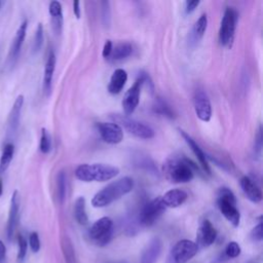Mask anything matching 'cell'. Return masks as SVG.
Masks as SVG:
<instances>
[{
  "mask_svg": "<svg viewBox=\"0 0 263 263\" xmlns=\"http://www.w3.org/2000/svg\"><path fill=\"white\" fill-rule=\"evenodd\" d=\"M134 181L130 177H124L116 180L102 190L97 192L92 199V204L95 208H104L109 206L113 201L120 199L124 195L132 191Z\"/></svg>",
  "mask_w": 263,
  "mask_h": 263,
  "instance_id": "cell-1",
  "label": "cell"
},
{
  "mask_svg": "<svg viewBox=\"0 0 263 263\" xmlns=\"http://www.w3.org/2000/svg\"><path fill=\"white\" fill-rule=\"evenodd\" d=\"M119 174V168L104 164H84L75 170L76 178L83 182H105L113 179Z\"/></svg>",
  "mask_w": 263,
  "mask_h": 263,
  "instance_id": "cell-2",
  "label": "cell"
},
{
  "mask_svg": "<svg viewBox=\"0 0 263 263\" xmlns=\"http://www.w3.org/2000/svg\"><path fill=\"white\" fill-rule=\"evenodd\" d=\"M192 169L197 170L196 166L190 160L185 157H172L164 165L166 176L173 183L190 182L194 177Z\"/></svg>",
  "mask_w": 263,
  "mask_h": 263,
  "instance_id": "cell-3",
  "label": "cell"
},
{
  "mask_svg": "<svg viewBox=\"0 0 263 263\" xmlns=\"http://www.w3.org/2000/svg\"><path fill=\"white\" fill-rule=\"evenodd\" d=\"M217 204L226 220L235 227H238L241 222V214L237 208V198L233 192L226 187L221 188L218 192Z\"/></svg>",
  "mask_w": 263,
  "mask_h": 263,
  "instance_id": "cell-4",
  "label": "cell"
},
{
  "mask_svg": "<svg viewBox=\"0 0 263 263\" xmlns=\"http://www.w3.org/2000/svg\"><path fill=\"white\" fill-rule=\"evenodd\" d=\"M110 118L113 120L114 124L123 127L127 132L133 136L140 139H151L154 137V131L147 125L131 119L128 115L112 114Z\"/></svg>",
  "mask_w": 263,
  "mask_h": 263,
  "instance_id": "cell-5",
  "label": "cell"
},
{
  "mask_svg": "<svg viewBox=\"0 0 263 263\" xmlns=\"http://www.w3.org/2000/svg\"><path fill=\"white\" fill-rule=\"evenodd\" d=\"M113 236V222L109 217H103L97 220L89 231L91 241L99 247L106 246Z\"/></svg>",
  "mask_w": 263,
  "mask_h": 263,
  "instance_id": "cell-6",
  "label": "cell"
},
{
  "mask_svg": "<svg viewBox=\"0 0 263 263\" xmlns=\"http://www.w3.org/2000/svg\"><path fill=\"white\" fill-rule=\"evenodd\" d=\"M238 17H239L238 12L235 9L227 8L225 10L221 21L220 30H219V41L221 45L223 46L231 45L233 41V37H235Z\"/></svg>",
  "mask_w": 263,
  "mask_h": 263,
  "instance_id": "cell-7",
  "label": "cell"
},
{
  "mask_svg": "<svg viewBox=\"0 0 263 263\" xmlns=\"http://www.w3.org/2000/svg\"><path fill=\"white\" fill-rule=\"evenodd\" d=\"M197 250L196 243L189 240H181L173 247L167 263H186L196 255Z\"/></svg>",
  "mask_w": 263,
  "mask_h": 263,
  "instance_id": "cell-8",
  "label": "cell"
},
{
  "mask_svg": "<svg viewBox=\"0 0 263 263\" xmlns=\"http://www.w3.org/2000/svg\"><path fill=\"white\" fill-rule=\"evenodd\" d=\"M165 211L166 206L163 202L162 196H159L146 203L143 207L139 215V222L143 226H152L165 213Z\"/></svg>",
  "mask_w": 263,
  "mask_h": 263,
  "instance_id": "cell-9",
  "label": "cell"
},
{
  "mask_svg": "<svg viewBox=\"0 0 263 263\" xmlns=\"http://www.w3.org/2000/svg\"><path fill=\"white\" fill-rule=\"evenodd\" d=\"M143 84H144V78H143V75L141 72L139 74L137 80L135 81V83L130 87L124 96L122 104H123L124 111L128 116L131 115L136 110V108L139 104L141 87Z\"/></svg>",
  "mask_w": 263,
  "mask_h": 263,
  "instance_id": "cell-10",
  "label": "cell"
},
{
  "mask_svg": "<svg viewBox=\"0 0 263 263\" xmlns=\"http://www.w3.org/2000/svg\"><path fill=\"white\" fill-rule=\"evenodd\" d=\"M193 106L197 118L202 122H209L212 118L211 101L203 90H196L193 96Z\"/></svg>",
  "mask_w": 263,
  "mask_h": 263,
  "instance_id": "cell-11",
  "label": "cell"
},
{
  "mask_svg": "<svg viewBox=\"0 0 263 263\" xmlns=\"http://www.w3.org/2000/svg\"><path fill=\"white\" fill-rule=\"evenodd\" d=\"M97 129L104 142L108 144H119L124 139L123 129L114 123H98Z\"/></svg>",
  "mask_w": 263,
  "mask_h": 263,
  "instance_id": "cell-12",
  "label": "cell"
},
{
  "mask_svg": "<svg viewBox=\"0 0 263 263\" xmlns=\"http://www.w3.org/2000/svg\"><path fill=\"white\" fill-rule=\"evenodd\" d=\"M19 218H20V195L18 190H15L11 199V208H10L8 225H7V235L9 241H12V239L14 238L15 231L19 223Z\"/></svg>",
  "mask_w": 263,
  "mask_h": 263,
  "instance_id": "cell-13",
  "label": "cell"
},
{
  "mask_svg": "<svg viewBox=\"0 0 263 263\" xmlns=\"http://www.w3.org/2000/svg\"><path fill=\"white\" fill-rule=\"evenodd\" d=\"M27 27H28V22L27 20H25L20 27L18 28V30L16 32L15 38L13 40L11 49H10V54H9V63L11 66L15 65L16 62L18 61V58L20 56L25 37H26V33H27Z\"/></svg>",
  "mask_w": 263,
  "mask_h": 263,
  "instance_id": "cell-14",
  "label": "cell"
},
{
  "mask_svg": "<svg viewBox=\"0 0 263 263\" xmlns=\"http://www.w3.org/2000/svg\"><path fill=\"white\" fill-rule=\"evenodd\" d=\"M163 250L162 241L159 238L152 239L144 248L140 256V263H155Z\"/></svg>",
  "mask_w": 263,
  "mask_h": 263,
  "instance_id": "cell-15",
  "label": "cell"
},
{
  "mask_svg": "<svg viewBox=\"0 0 263 263\" xmlns=\"http://www.w3.org/2000/svg\"><path fill=\"white\" fill-rule=\"evenodd\" d=\"M217 239V230L209 220H203L197 233L198 243L202 247L211 246Z\"/></svg>",
  "mask_w": 263,
  "mask_h": 263,
  "instance_id": "cell-16",
  "label": "cell"
},
{
  "mask_svg": "<svg viewBox=\"0 0 263 263\" xmlns=\"http://www.w3.org/2000/svg\"><path fill=\"white\" fill-rule=\"evenodd\" d=\"M162 199L166 208H178L186 201L187 193L182 189H172L166 192Z\"/></svg>",
  "mask_w": 263,
  "mask_h": 263,
  "instance_id": "cell-17",
  "label": "cell"
},
{
  "mask_svg": "<svg viewBox=\"0 0 263 263\" xmlns=\"http://www.w3.org/2000/svg\"><path fill=\"white\" fill-rule=\"evenodd\" d=\"M180 134L182 135V137L184 138V140L186 141V143L188 144V146L190 147V149L192 150V152L194 153V155L196 156V159L198 160L199 164L201 165L203 171L206 172L207 174H211V169H210V166L208 164V160H207V156L206 154L203 153V151L201 150V148L199 147V145L187 134L185 133L183 130H180Z\"/></svg>",
  "mask_w": 263,
  "mask_h": 263,
  "instance_id": "cell-18",
  "label": "cell"
},
{
  "mask_svg": "<svg viewBox=\"0 0 263 263\" xmlns=\"http://www.w3.org/2000/svg\"><path fill=\"white\" fill-rule=\"evenodd\" d=\"M241 187L247 196L253 202H260L262 200V191L260 187L249 177L245 176L241 179Z\"/></svg>",
  "mask_w": 263,
  "mask_h": 263,
  "instance_id": "cell-19",
  "label": "cell"
},
{
  "mask_svg": "<svg viewBox=\"0 0 263 263\" xmlns=\"http://www.w3.org/2000/svg\"><path fill=\"white\" fill-rule=\"evenodd\" d=\"M23 105H24V96L19 95L13 105V108H12L10 116H9V122H8L9 131L12 133H15L19 128Z\"/></svg>",
  "mask_w": 263,
  "mask_h": 263,
  "instance_id": "cell-20",
  "label": "cell"
},
{
  "mask_svg": "<svg viewBox=\"0 0 263 263\" xmlns=\"http://www.w3.org/2000/svg\"><path fill=\"white\" fill-rule=\"evenodd\" d=\"M127 80H128V74L126 70L121 68L116 69L110 78V82L108 85L109 93L113 95L120 94L123 91Z\"/></svg>",
  "mask_w": 263,
  "mask_h": 263,
  "instance_id": "cell-21",
  "label": "cell"
},
{
  "mask_svg": "<svg viewBox=\"0 0 263 263\" xmlns=\"http://www.w3.org/2000/svg\"><path fill=\"white\" fill-rule=\"evenodd\" d=\"M55 68H56V55L54 50L50 49L47 54V59L44 68V76H43V89L46 94H49L51 89Z\"/></svg>",
  "mask_w": 263,
  "mask_h": 263,
  "instance_id": "cell-22",
  "label": "cell"
},
{
  "mask_svg": "<svg viewBox=\"0 0 263 263\" xmlns=\"http://www.w3.org/2000/svg\"><path fill=\"white\" fill-rule=\"evenodd\" d=\"M50 17H51V22H52V27L55 29V31L60 34L62 30L63 26V13H62V6L59 2H51L49 4L48 8Z\"/></svg>",
  "mask_w": 263,
  "mask_h": 263,
  "instance_id": "cell-23",
  "label": "cell"
},
{
  "mask_svg": "<svg viewBox=\"0 0 263 263\" xmlns=\"http://www.w3.org/2000/svg\"><path fill=\"white\" fill-rule=\"evenodd\" d=\"M133 52V46L129 42H122L116 44L114 47H112V51L110 57L108 58V60L111 62H118L122 61L126 58L130 57Z\"/></svg>",
  "mask_w": 263,
  "mask_h": 263,
  "instance_id": "cell-24",
  "label": "cell"
},
{
  "mask_svg": "<svg viewBox=\"0 0 263 263\" xmlns=\"http://www.w3.org/2000/svg\"><path fill=\"white\" fill-rule=\"evenodd\" d=\"M73 213L75 220L80 224V225H86L89 223V217L86 214V208H85V198L80 196L76 199L74 203L73 208Z\"/></svg>",
  "mask_w": 263,
  "mask_h": 263,
  "instance_id": "cell-25",
  "label": "cell"
},
{
  "mask_svg": "<svg viewBox=\"0 0 263 263\" xmlns=\"http://www.w3.org/2000/svg\"><path fill=\"white\" fill-rule=\"evenodd\" d=\"M15 154V146L12 143H8L3 150L2 157H0V175L7 172L9 169Z\"/></svg>",
  "mask_w": 263,
  "mask_h": 263,
  "instance_id": "cell-26",
  "label": "cell"
},
{
  "mask_svg": "<svg viewBox=\"0 0 263 263\" xmlns=\"http://www.w3.org/2000/svg\"><path fill=\"white\" fill-rule=\"evenodd\" d=\"M61 247H62V252H63L64 258H65V262L66 263H77L74 247L72 245L71 240L68 237H64L62 239Z\"/></svg>",
  "mask_w": 263,
  "mask_h": 263,
  "instance_id": "cell-27",
  "label": "cell"
},
{
  "mask_svg": "<svg viewBox=\"0 0 263 263\" xmlns=\"http://www.w3.org/2000/svg\"><path fill=\"white\" fill-rule=\"evenodd\" d=\"M207 27H208V17L206 14H202L193 26L192 34L195 41H198L203 36L204 32L207 30Z\"/></svg>",
  "mask_w": 263,
  "mask_h": 263,
  "instance_id": "cell-28",
  "label": "cell"
},
{
  "mask_svg": "<svg viewBox=\"0 0 263 263\" xmlns=\"http://www.w3.org/2000/svg\"><path fill=\"white\" fill-rule=\"evenodd\" d=\"M66 191H67V177L65 172L61 171L57 176V193H58V198H59L61 202H63L66 197Z\"/></svg>",
  "mask_w": 263,
  "mask_h": 263,
  "instance_id": "cell-29",
  "label": "cell"
},
{
  "mask_svg": "<svg viewBox=\"0 0 263 263\" xmlns=\"http://www.w3.org/2000/svg\"><path fill=\"white\" fill-rule=\"evenodd\" d=\"M154 111L161 115L166 116L169 119H174V112L171 109V107L168 105V103L162 99H157L154 105Z\"/></svg>",
  "mask_w": 263,
  "mask_h": 263,
  "instance_id": "cell-30",
  "label": "cell"
},
{
  "mask_svg": "<svg viewBox=\"0 0 263 263\" xmlns=\"http://www.w3.org/2000/svg\"><path fill=\"white\" fill-rule=\"evenodd\" d=\"M39 149L42 153L46 154L51 149V140L48 132L43 128L41 130V137H40V143H39Z\"/></svg>",
  "mask_w": 263,
  "mask_h": 263,
  "instance_id": "cell-31",
  "label": "cell"
},
{
  "mask_svg": "<svg viewBox=\"0 0 263 263\" xmlns=\"http://www.w3.org/2000/svg\"><path fill=\"white\" fill-rule=\"evenodd\" d=\"M42 44H43V26L42 24H38L35 37H34V42H33V51L34 52L39 51Z\"/></svg>",
  "mask_w": 263,
  "mask_h": 263,
  "instance_id": "cell-32",
  "label": "cell"
},
{
  "mask_svg": "<svg viewBox=\"0 0 263 263\" xmlns=\"http://www.w3.org/2000/svg\"><path fill=\"white\" fill-rule=\"evenodd\" d=\"M225 254L228 258H237L241 254V247L237 242H230L225 249Z\"/></svg>",
  "mask_w": 263,
  "mask_h": 263,
  "instance_id": "cell-33",
  "label": "cell"
},
{
  "mask_svg": "<svg viewBox=\"0 0 263 263\" xmlns=\"http://www.w3.org/2000/svg\"><path fill=\"white\" fill-rule=\"evenodd\" d=\"M18 247H19V251H18V259L20 261L24 260V258L26 257L27 254V250H28V243L26 241V239L20 235L18 237Z\"/></svg>",
  "mask_w": 263,
  "mask_h": 263,
  "instance_id": "cell-34",
  "label": "cell"
},
{
  "mask_svg": "<svg viewBox=\"0 0 263 263\" xmlns=\"http://www.w3.org/2000/svg\"><path fill=\"white\" fill-rule=\"evenodd\" d=\"M29 246L34 253H37L40 250V240L37 232H32L29 237Z\"/></svg>",
  "mask_w": 263,
  "mask_h": 263,
  "instance_id": "cell-35",
  "label": "cell"
},
{
  "mask_svg": "<svg viewBox=\"0 0 263 263\" xmlns=\"http://www.w3.org/2000/svg\"><path fill=\"white\" fill-rule=\"evenodd\" d=\"M102 19L105 26H109L110 24V4L109 2H102Z\"/></svg>",
  "mask_w": 263,
  "mask_h": 263,
  "instance_id": "cell-36",
  "label": "cell"
},
{
  "mask_svg": "<svg viewBox=\"0 0 263 263\" xmlns=\"http://www.w3.org/2000/svg\"><path fill=\"white\" fill-rule=\"evenodd\" d=\"M251 238L255 242H261L263 239V225L262 222H259L258 225L255 226V228L251 232Z\"/></svg>",
  "mask_w": 263,
  "mask_h": 263,
  "instance_id": "cell-37",
  "label": "cell"
},
{
  "mask_svg": "<svg viewBox=\"0 0 263 263\" xmlns=\"http://www.w3.org/2000/svg\"><path fill=\"white\" fill-rule=\"evenodd\" d=\"M261 148H262V129L261 127H259L258 133L256 135V140H255V146H254V149L255 152L260 155L261 153Z\"/></svg>",
  "mask_w": 263,
  "mask_h": 263,
  "instance_id": "cell-38",
  "label": "cell"
},
{
  "mask_svg": "<svg viewBox=\"0 0 263 263\" xmlns=\"http://www.w3.org/2000/svg\"><path fill=\"white\" fill-rule=\"evenodd\" d=\"M112 47H113V45H112L111 40H107V41L105 42V44H104L103 52H102V55H103V57L105 58V59H108V58L110 57L111 51H112Z\"/></svg>",
  "mask_w": 263,
  "mask_h": 263,
  "instance_id": "cell-39",
  "label": "cell"
},
{
  "mask_svg": "<svg viewBox=\"0 0 263 263\" xmlns=\"http://www.w3.org/2000/svg\"><path fill=\"white\" fill-rule=\"evenodd\" d=\"M199 4H200L199 0H193V2H187V3H186V7H185L186 13H187V14L192 13V12L199 6Z\"/></svg>",
  "mask_w": 263,
  "mask_h": 263,
  "instance_id": "cell-40",
  "label": "cell"
},
{
  "mask_svg": "<svg viewBox=\"0 0 263 263\" xmlns=\"http://www.w3.org/2000/svg\"><path fill=\"white\" fill-rule=\"evenodd\" d=\"M6 255H7V248L6 245L3 241H0V263H3L6 259Z\"/></svg>",
  "mask_w": 263,
  "mask_h": 263,
  "instance_id": "cell-41",
  "label": "cell"
},
{
  "mask_svg": "<svg viewBox=\"0 0 263 263\" xmlns=\"http://www.w3.org/2000/svg\"><path fill=\"white\" fill-rule=\"evenodd\" d=\"M73 12L77 19H80V3L74 2L73 3Z\"/></svg>",
  "mask_w": 263,
  "mask_h": 263,
  "instance_id": "cell-42",
  "label": "cell"
},
{
  "mask_svg": "<svg viewBox=\"0 0 263 263\" xmlns=\"http://www.w3.org/2000/svg\"><path fill=\"white\" fill-rule=\"evenodd\" d=\"M3 193H4V181L2 176H0V197H2Z\"/></svg>",
  "mask_w": 263,
  "mask_h": 263,
  "instance_id": "cell-43",
  "label": "cell"
},
{
  "mask_svg": "<svg viewBox=\"0 0 263 263\" xmlns=\"http://www.w3.org/2000/svg\"><path fill=\"white\" fill-rule=\"evenodd\" d=\"M0 6H2V3H0Z\"/></svg>",
  "mask_w": 263,
  "mask_h": 263,
  "instance_id": "cell-44",
  "label": "cell"
}]
</instances>
